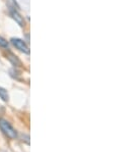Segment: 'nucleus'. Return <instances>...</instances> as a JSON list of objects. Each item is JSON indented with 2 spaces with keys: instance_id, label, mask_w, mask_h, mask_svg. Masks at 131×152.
Listing matches in <instances>:
<instances>
[{
  "instance_id": "1",
  "label": "nucleus",
  "mask_w": 131,
  "mask_h": 152,
  "mask_svg": "<svg viewBox=\"0 0 131 152\" xmlns=\"http://www.w3.org/2000/svg\"><path fill=\"white\" fill-rule=\"evenodd\" d=\"M0 131L6 137H8L9 139L14 140L18 136L16 130L11 126V124L8 121H6L5 118H0Z\"/></svg>"
},
{
  "instance_id": "2",
  "label": "nucleus",
  "mask_w": 131,
  "mask_h": 152,
  "mask_svg": "<svg viewBox=\"0 0 131 152\" xmlns=\"http://www.w3.org/2000/svg\"><path fill=\"white\" fill-rule=\"evenodd\" d=\"M10 42L18 51L25 53V54H30L29 46H28V44L25 43L23 40H22V39H20V38H11Z\"/></svg>"
},
{
  "instance_id": "3",
  "label": "nucleus",
  "mask_w": 131,
  "mask_h": 152,
  "mask_svg": "<svg viewBox=\"0 0 131 152\" xmlns=\"http://www.w3.org/2000/svg\"><path fill=\"white\" fill-rule=\"evenodd\" d=\"M9 15H10V16L12 18V20H15V23L20 26V27H25V22L23 16L20 15V13L18 12L14 7L9 8Z\"/></svg>"
},
{
  "instance_id": "4",
  "label": "nucleus",
  "mask_w": 131,
  "mask_h": 152,
  "mask_svg": "<svg viewBox=\"0 0 131 152\" xmlns=\"http://www.w3.org/2000/svg\"><path fill=\"white\" fill-rule=\"evenodd\" d=\"M6 58H7L9 61L14 65L15 67H18V66H20V65H22V61L20 60V58H18L15 54H13L12 52H10V51H8L7 55H6Z\"/></svg>"
},
{
  "instance_id": "5",
  "label": "nucleus",
  "mask_w": 131,
  "mask_h": 152,
  "mask_svg": "<svg viewBox=\"0 0 131 152\" xmlns=\"http://www.w3.org/2000/svg\"><path fill=\"white\" fill-rule=\"evenodd\" d=\"M0 99L3 100L4 102H7L9 100V95L6 89H4L3 87H0Z\"/></svg>"
},
{
  "instance_id": "6",
  "label": "nucleus",
  "mask_w": 131,
  "mask_h": 152,
  "mask_svg": "<svg viewBox=\"0 0 131 152\" xmlns=\"http://www.w3.org/2000/svg\"><path fill=\"white\" fill-rule=\"evenodd\" d=\"M0 47L3 49H8L9 47V43L6 39H4L2 36H0Z\"/></svg>"
}]
</instances>
